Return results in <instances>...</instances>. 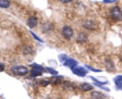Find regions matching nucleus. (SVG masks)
I'll return each mask as SVG.
<instances>
[{
  "label": "nucleus",
  "instance_id": "13",
  "mask_svg": "<svg viewBox=\"0 0 122 99\" xmlns=\"http://www.w3.org/2000/svg\"><path fill=\"white\" fill-rule=\"evenodd\" d=\"M46 70H47L48 72H49L50 73H51V75H56L58 74V72L57 70H54V69H52V68H45Z\"/></svg>",
  "mask_w": 122,
  "mask_h": 99
},
{
  "label": "nucleus",
  "instance_id": "19",
  "mask_svg": "<svg viewBox=\"0 0 122 99\" xmlns=\"http://www.w3.org/2000/svg\"><path fill=\"white\" fill-rule=\"evenodd\" d=\"M62 3L63 4H67L69 3V2H71V1H73V0H60Z\"/></svg>",
  "mask_w": 122,
  "mask_h": 99
},
{
  "label": "nucleus",
  "instance_id": "11",
  "mask_svg": "<svg viewBox=\"0 0 122 99\" xmlns=\"http://www.w3.org/2000/svg\"><path fill=\"white\" fill-rule=\"evenodd\" d=\"M11 3L9 0H0V7L7 8L10 7Z\"/></svg>",
  "mask_w": 122,
  "mask_h": 99
},
{
  "label": "nucleus",
  "instance_id": "8",
  "mask_svg": "<svg viewBox=\"0 0 122 99\" xmlns=\"http://www.w3.org/2000/svg\"><path fill=\"white\" fill-rule=\"evenodd\" d=\"M92 99H106V97L102 93L98 91H93L91 94Z\"/></svg>",
  "mask_w": 122,
  "mask_h": 99
},
{
  "label": "nucleus",
  "instance_id": "4",
  "mask_svg": "<svg viewBox=\"0 0 122 99\" xmlns=\"http://www.w3.org/2000/svg\"><path fill=\"white\" fill-rule=\"evenodd\" d=\"M71 70L75 75L80 76V77H85L88 73V71L86 69H85V68L82 66H76L71 69Z\"/></svg>",
  "mask_w": 122,
  "mask_h": 99
},
{
  "label": "nucleus",
  "instance_id": "18",
  "mask_svg": "<svg viewBox=\"0 0 122 99\" xmlns=\"http://www.w3.org/2000/svg\"><path fill=\"white\" fill-rule=\"evenodd\" d=\"M5 69V66L2 63H0V72H2Z\"/></svg>",
  "mask_w": 122,
  "mask_h": 99
},
{
  "label": "nucleus",
  "instance_id": "2",
  "mask_svg": "<svg viewBox=\"0 0 122 99\" xmlns=\"http://www.w3.org/2000/svg\"><path fill=\"white\" fill-rule=\"evenodd\" d=\"M32 66L33 69L31 71L30 75L32 77H37V76H41L42 75L43 72L44 71L45 69L42 66L36 64V63L32 64Z\"/></svg>",
  "mask_w": 122,
  "mask_h": 99
},
{
  "label": "nucleus",
  "instance_id": "16",
  "mask_svg": "<svg viewBox=\"0 0 122 99\" xmlns=\"http://www.w3.org/2000/svg\"><path fill=\"white\" fill-rule=\"evenodd\" d=\"M86 68H88V69H89V70H92V72H102V71H101V70H99V69H94V68H93L92 67L89 66H88V65H86Z\"/></svg>",
  "mask_w": 122,
  "mask_h": 99
},
{
  "label": "nucleus",
  "instance_id": "5",
  "mask_svg": "<svg viewBox=\"0 0 122 99\" xmlns=\"http://www.w3.org/2000/svg\"><path fill=\"white\" fill-rule=\"evenodd\" d=\"M62 33L65 38H70L73 35V31L70 26H64L62 28Z\"/></svg>",
  "mask_w": 122,
  "mask_h": 99
},
{
  "label": "nucleus",
  "instance_id": "3",
  "mask_svg": "<svg viewBox=\"0 0 122 99\" xmlns=\"http://www.w3.org/2000/svg\"><path fill=\"white\" fill-rule=\"evenodd\" d=\"M110 14L112 19L116 21H120L122 20V12L120 8L117 6H116L112 8Z\"/></svg>",
  "mask_w": 122,
  "mask_h": 99
},
{
  "label": "nucleus",
  "instance_id": "14",
  "mask_svg": "<svg viewBox=\"0 0 122 99\" xmlns=\"http://www.w3.org/2000/svg\"><path fill=\"white\" fill-rule=\"evenodd\" d=\"M30 32L31 35L33 36V37L36 39V40H37L38 41H39V42H43V41L42 40V39H41L39 36H37L34 33V32H32V31H30Z\"/></svg>",
  "mask_w": 122,
  "mask_h": 99
},
{
  "label": "nucleus",
  "instance_id": "1",
  "mask_svg": "<svg viewBox=\"0 0 122 99\" xmlns=\"http://www.w3.org/2000/svg\"><path fill=\"white\" fill-rule=\"evenodd\" d=\"M11 70L17 76H24L28 73V69L24 66H14L12 67Z\"/></svg>",
  "mask_w": 122,
  "mask_h": 99
},
{
  "label": "nucleus",
  "instance_id": "6",
  "mask_svg": "<svg viewBox=\"0 0 122 99\" xmlns=\"http://www.w3.org/2000/svg\"><path fill=\"white\" fill-rule=\"evenodd\" d=\"M27 26L30 29H33V27H36L38 25V19L35 16H31L27 19Z\"/></svg>",
  "mask_w": 122,
  "mask_h": 99
},
{
  "label": "nucleus",
  "instance_id": "10",
  "mask_svg": "<svg viewBox=\"0 0 122 99\" xmlns=\"http://www.w3.org/2000/svg\"><path fill=\"white\" fill-rule=\"evenodd\" d=\"M81 88L82 90L84 91H88L94 89V87L92 85L88 83H83L81 85Z\"/></svg>",
  "mask_w": 122,
  "mask_h": 99
},
{
  "label": "nucleus",
  "instance_id": "9",
  "mask_svg": "<svg viewBox=\"0 0 122 99\" xmlns=\"http://www.w3.org/2000/svg\"><path fill=\"white\" fill-rule=\"evenodd\" d=\"M114 82L118 89L122 90V75H118L114 79Z\"/></svg>",
  "mask_w": 122,
  "mask_h": 99
},
{
  "label": "nucleus",
  "instance_id": "7",
  "mask_svg": "<svg viewBox=\"0 0 122 99\" xmlns=\"http://www.w3.org/2000/svg\"><path fill=\"white\" fill-rule=\"evenodd\" d=\"M63 64H64V66H65L69 67V68L72 69L73 68H74V67H75L76 66H77V61L73 59V58H67V59L64 62Z\"/></svg>",
  "mask_w": 122,
  "mask_h": 99
},
{
  "label": "nucleus",
  "instance_id": "15",
  "mask_svg": "<svg viewBox=\"0 0 122 99\" xmlns=\"http://www.w3.org/2000/svg\"><path fill=\"white\" fill-rule=\"evenodd\" d=\"M58 58H59L61 62H64V61L67 59V56H66L65 54H61L60 56H59Z\"/></svg>",
  "mask_w": 122,
  "mask_h": 99
},
{
  "label": "nucleus",
  "instance_id": "12",
  "mask_svg": "<svg viewBox=\"0 0 122 99\" xmlns=\"http://www.w3.org/2000/svg\"><path fill=\"white\" fill-rule=\"evenodd\" d=\"M90 78L94 81V82H96L97 83H95V85H104L105 84H106V83H107V81H106V82H102V81H98V80L97 79L93 77V76H91Z\"/></svg>",
  "mask_w": 122,
  "mask_h": 99
},
{
  "label": "nucleus",
  "instance_id": "17",
  "mask_svg": "<svg viewBox=\"0 0 122 99\" xmlns=\"http://www.w3.org/2000/svg\"><path fill=\"white\" fill-rule=\"evenodd\" d=\"M117 0H103V2L106 4H110V3H114V2H116Z\"/></svg>",
  "mask_w": 122,
  "mask_h": 99
}]
</instances>
